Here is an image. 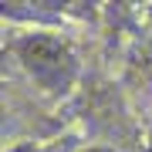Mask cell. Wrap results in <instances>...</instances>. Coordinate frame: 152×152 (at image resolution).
<instances>
[{"label":"cell","mask_w":152,"mask_h":152,"mask_svg":"<svg viewBox=\"0 0 152 152\" xmlns=\"http://www.w3.org/2000/svg\"><path fill=\"white\" fill-rule=\"evenodd\" d=\"M10 152H37L34 145H17V149H10Z\"/></svg>","instance_id":"7a4b0ae2"},{"label":"cell","mask_w":152,"mask_h":152,"mask_svg":"<svg viewBox=\"0 0 152 152\" xmlns=\"http://www.w3.org/2000/svg\"><path fill=\"white\" fill-rule=\"evenodd\" d=\"M81 152H112V149H102V145H91V149H81Z\"/></svg>","instance_id":"3957f363"},{"label":"cell","mask_w":152,"mask_h":152,"mask_svg":"<svg viewBox=\"0 0 152 152\" xmlns=\"http://www.w3.org/2000/svg\"><path fill=\"white\" fill-rule=\"evenodd\" d=\"M10 51L17 64L51 95H64L78 78V58L71 51V44L54 37V34H44V31L20 34L10 41Z\"/></svg>","instance_id":"6da1fadb"},{"label":"cell","mask_w":152,"mask_h":152,"mask_svg":"<svg viewBox=\"0 0 152 152\" xmlns=\"http://www.w3.org/2000/svg\"><path fill=\"white\" fill-rule=\"evenodd\" d=\"M149 149H152V145H149Z\"/></svg>","instance_id":"277c9868"}]
</instances>
